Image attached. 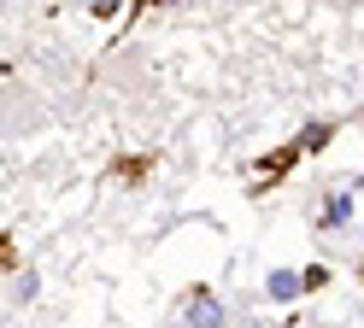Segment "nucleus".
I'll use <instances>...</instances> for the list:
<instances>
[{"label":"nucleus","mask_w":364,"mask_h":328,"mask_svg":"<svg viewBox=\"0 0 364 328\" xmlns=\"http://www.w3.org/2000/svg\"><path fill=\"white\" fill-rule=\"evenodd\" d=\"M306 288H311V270H288V264H282V270L264 275V299H270V305H294Z\"/></svg>","instance_id":"nucleus-1"},{"label":"nucleus","mask_w":364,"mask_h":328,"mask_svg":"<svg viewBox=\"0 0 364 328\" xmlns=\"http://www.w3.org/2000/svg\"><path fill=\"white\" fill-rule=\"evenodd\" d=\"M188 328H230V311H223L212 293H194L188 299Z\"/></svg>","instance_id":"nucleus-2"},{"label":"nucleus","mask_w":364,"mask_h":328,"mask_svg":"<svg viewBox=\"0 0 364 328\" xmlns=\"http://www.w3.org/2000/svg\"><path fill=\"white\" fill-rule=\"evenodd\" d=\"M353 217H358V199H353V194H329V199H323V217H317V223H323V229H347Z\"/></svg>","instance_id":"nucleus-3"},{"label":"nucleus","mask_w":364,"mask_h":328,"mask_svg":"<svg viewBox=\"0 0 364 328\" xmlns=\"http://www.w3.org/2000/svg\"><path fill=\"white\" fill-rule=\"evenodd\" d=\"M41 293V275L36 270H18V281H12V305H30Z\"/></svg>","instance_id":"nucleus-4"},{"label":"nucleus","mask_w":364,"mask_h":328,"mask_svg":"<svg viewBox=\"0 0 364 328\" xmlns=\"http://www.w3.org/2000/svg\"><path fill=\"white\" fill-rule=\"evenodd\" d=\"M88 12H95V18H118L124 0H88Z\"/></svg>","instance_id":"nucleus-5"},{"label":"nucleus","mask_w":364,"mask_h":328,"mask_svg":"<svg viewBox=\"0 0 364 328\" xmlns=\"http://www.w3.org/2000/svg\"><path fill=\"white\" fill-rule=\"evenodd\" d=\"M329 135H335L329 124H311V129H306V141H300V147H323V141H329Z\"/></svg>","instance_id":"nucleus-6"},{"label":"nucleus","mask_w":364,"mask_h":328,"mask_svg":"<svg viewBox=\"0 0 364 328\" xmlns=\"http://www.w3.org/2000/svg\"><path fill=\"white\" fill-rule=\"evenodd\" d=\"M159 6H176V0H159Z\"/></svg>","instance_id":"nucleus-7"}]
</instances>
